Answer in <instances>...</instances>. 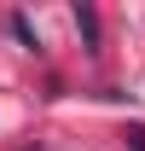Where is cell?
I'll use <instances>...</instances> for the list:
<instances>
[{
	"label": "cell",
	"mask_w": 145,
	"mask_h": 151,
	"mask_svg": "<svg viewBox=\"0 0 145 151\" xmlns=\"http://www.w3.org/2000/svg\"><path fill=\"white\" fill-rule=\"evenodd\" d=\"M12 35H18L23 47H41V41H35V29H29V18H12Z\"/></svg>",
	"instance_id": "obj_2"
},
{
	"label": "cell",
	"mask_w": 145,
	"mask_h": 151,
	"mask_svg": "<svg viewBox=\"0 0 145 151\" xmlns=\"http://www.w3.org/2000/svg\"><path fill=\"white\" fill-rule=\"evenodd\" d=\"M75 29H81V47L99 52V12H93V6H75Z\"/></svg>",
	"instance_id": "obj_1"
},
{
	"label": "cell",
	"mask_w": 145,
	"mask_h": 151,
	"mask_svg": "<svg viewBox=\"0 0 145 151\" xmlns=\"http://www.w3.org/2000/svg\"><path fill=\"white\" fill-rule=\"evenodd\" d=\"M128 151H145V128H128Z\"/></svg>",
	"instance_id": "obj_3"
}]
</instances>
